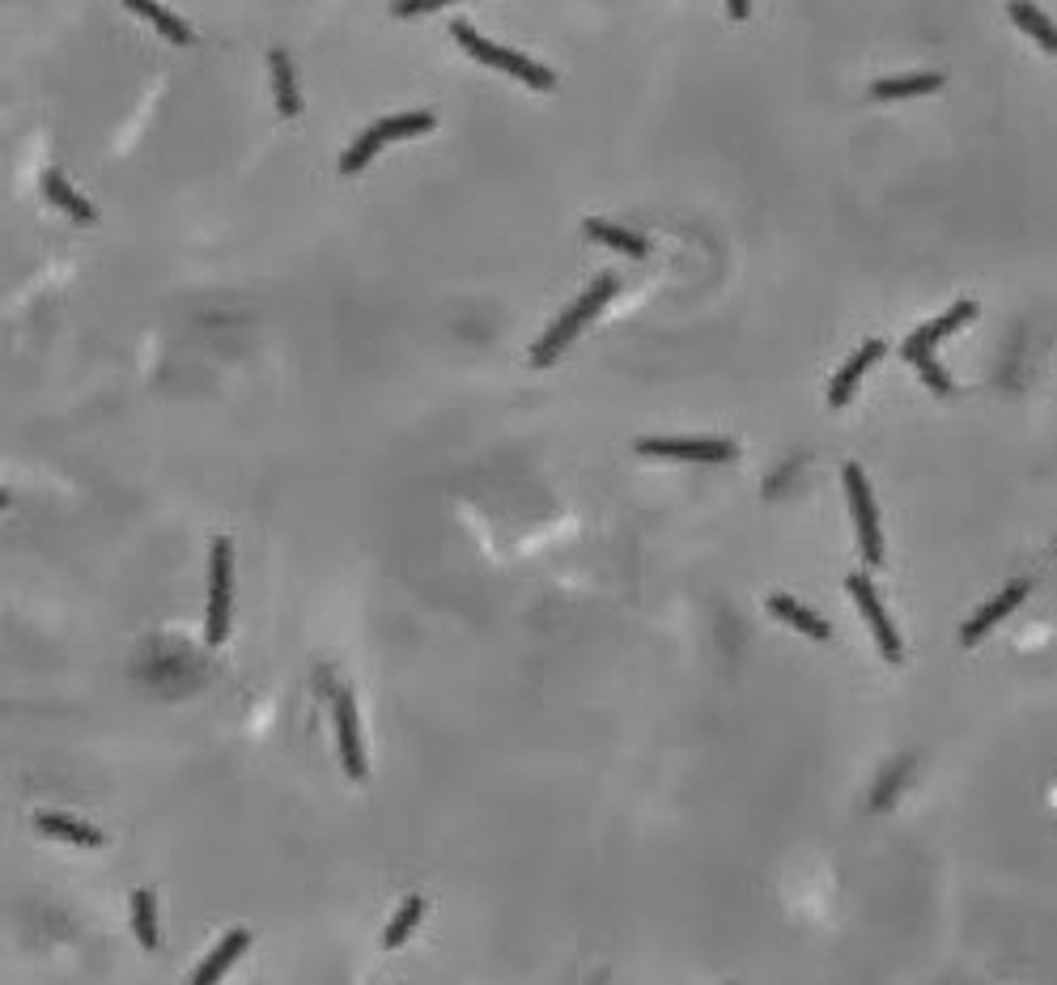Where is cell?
Masks as SVG:
<instances>
[{"instance_id":"obj_1","label":"cell","mask_w":1057,"mask_h":985,"mask_svg":"<svg viewBox=\"0 0 1057 985\" xmlns=\"http://www.w3.org/2000/svg\"><path fill=\"white\" fill-rule=\"evenodd\" d=\"M612 294H616V280H612V276H603L599 285H591V289L573 301L570 310H566V315H561L552 328L543 331V340H536V345H531V366H540V370H543V366H552L557 357L570 349L573 336H578V331L586 328L599 310L607 306V298H612Z\"/></svg>"},{"instance_id":"obj_2","label":"cell","mask_w":1057,"mask_h":985,"mask_svg":"<svg viewBox=\"0 0 1057 985\" xmlns=\"http://www.w3.org/2000/svg\"><path fill=\"white\" fill-rule=\"evenodd\" d=\"M451 34H455V39H459L463 47L476 55V60H485V64H493V68L510 73V77H518V82L531 85V89H552V85H557V73H552V68H543V64H536V60L510 52V47H497V43H488L485 34H476V27H467L463 18H455V22H451Z\"/></svg>"},{"instance_id":"obj_3","label":"cell","mask_w":1057,"mask_h":985,"mask_svg":"<svg viewBox=\"0 0 1057 985\" xmlns=\"http://www.w3.org/2000/svg\"><path fill=\"white\" fill-rule=\"evenodd\" d=\"M230 607H234V544L230 540H213V557H209V616H204L209 646H225Z\"/></svg>"},{"instance_id":"obj_4","label":"cell","mask_w":1057,"mask_h":985,"mask_svg":"<svg viewBox=\"0 0 1057 985\" xmlns=\"http://www.w3.org/2000/svg\"><path fill=\"white\" fill-rule=\"evenodd\" d=\"M637 455L651 459H684V464H727L734 459L731 438H637Z\"/></svg>"},{"instance_id":"obj_5","label":"cell","mask_w":1057,"mask_h":985,"mask_svg":"<svg viewBox=\"0 0 1057 985\" xmlns=\"http://www.w3.org/2000/svg\"><path fill=\"white\" fill-rule=\"evenodd\" d=\"M845 476V492H849V510H854V522H858V544H863V557L870 565L884 561V540H879V519H875V497L867 489V476L858 464H845L841 467Z\"/></svg>"},{"instance_id":"obj_6","label":"cell","mask_w":1057,"mask_h":985,"mask_svg":"<svg viewBox=\"0 0 1057 985\" xmlns=\"http://www.w3.org/2000/svg\"><path fill=\"white\" fill-rule=\"evenodd\" d=\"M845 586H849L854 603L863 607V616H867V625H870V633H875V642H879L884 658H888V663H900V637H896L892 621H888L884 603H879L875 586H870V578L867 574H849V578H845Z\"/></svg>"},{"instance_id":"obj_7","label":"cell","mask_w":1057,"mask_h":985,"mask_svg":"<svg viewBox=\"0 0 1057 985\" xmlns=\"http://www.w3.org/2000/svg\"><path fill=\"white\" fill-rule=\"evenodd\" d=\"M336 739H340V761L352 782H366L370 765H366V748H361V727H357V706L349 692H336Z\"/></svg>"},{"instance_id":"obj_8","label":"cell","mask_w":1057,"mask_h":985,"mask_svg":"<svg viewBox=\"0 0 1057 985\" xmlns=\"http://www.w3.org/2000/svg\"><path fill=\"white\" fill-rule=\"evenodd\" d=\"M1024 595H1028V582H1011L1003 595H994V600L985 603V607L976 612L973 621H969V625L960 629V642H964V646H976V642H981L985 633L994 629V625H1003L1006 616H1011V612H1015V607L1024 603Z\"/></svg>"},{"instance_id":"obj_9","label":"cell","mask_w":1057,"mask_h":985,"mask_svg":"<svg viewBox=\"0 0 1057 985\" xmlns=\"http://www.w3.org/2000/svg\"><path fill=\"white\" fill-rule=\"evenodd\" d=\"M879 357H884V340H867V345H863L858 353H854L849 361H845V366H841V374L833 379V386H828V404H833V409H845V404H849V395H854L858 379L867 374V370L875 366V361H879Z\"/></svg>"},{"instance_id":"obj_10","label":"cell","mask_w":1057,"mask_h":985,"mask_svg":"<svg viewBox=\"0 0 1057 985\" xmlns=\"http://www.w3.org/2000/svg\"><path fill=\"white\" fill-rule=\"evenodd\" d=\"M764 607H769L778 621H786L790 629H799L803 637H812V642H828V637H833L828 621H820L812 607H803V603L790 600V595H769V600H764Z\"/></svg>"},{"instance_id":"obj_11","label":"cell","mask_w":1057,"mask_h":985,"mask_svg":"<svg viewBox=\"0 0 1057 985\" xmlns=\"http://www.w3.org/2000/svg\"><path fill=\"white\" fill-rule=\"evenodd\" d=\"M246 947H251V934H246V931H230L218 943V947H213V956H209L204 964H200V968H195V973H191L188 985H218L221 977H225V968L243 956Z\"/></svg>"},{"instance_id":"obj_12","label":"cell","mask_w":1057,"mask_h":985,"mask_svg":"<svg viewBox=\"0 0 1057 985\" xmlns=\"http://www.w3.org/2000/svg\"><path fill=\"white\" fill-rule=\"evenodd\" d=\"M973 315H976V306H973V301H955V306H951L948 315H939V319H930V324H926V328L913 331V336H909L905 345H909V349H926V353H930V349H934L939 340H948V336H951V331H955V328H964V324H969Z\"/></svg>"},{"instance_id":"obj_13","label":"cell","mask_w":1057,"mask_h":985,"mask_svg":"<svg viewBox=\"0 0 1057 985\" xmlns=\"http://www.w3.org/2000/svg\"><path fill=\"white\" fill-rule=\"evenodd\" d=\"M39 833H47V837H60V841H73V846H89L98 849L103 846V833L98 828H89V824L73 820V816H55V812H39Z\"/></svg>"},{"instance_id":"obj_14","label":"cell","mask_w":1057,"mask_h":985,"mask_svg":"<svg viewBox=\"0 0 1057 985\" xmlns=\"http://www.w3.org/2000/svg\"><path fill=\"white\" fill-rule=\"evenodd\" d=\"M1006 18H1011L1015 27H1024V34H1032L1049 55H1057V27L1040 9H1032V4H1006Z\"/></svg>"},{"instance_id":"obj_15","label":"cell","mask_w":1057,"mask_h":985,"mask_svg":"<svg viewBox=\"0 0 1057 985\" xmlns=\"http://www.w3.org/2000/svg\"><path fill=\"white\" fill-rule=\"evenodd\" d=\"M943 85V77L939 73H913V77H888V82H875L870 85V94L875 98H918V94H934Z\"/></svg>"},{"instance_id":"obj_16","label":"cell","mask_w":1057,"mask_h":985,"mask_svg":"<svg viewBox=\"0 0 1057 985\" xmlns=\"http://www.w3.org/2000/svg\"><path fill=\"white\" fill-rule=\"evenodd\" d=\"M268 64H272V85H276V107H281V115H298L302 98H298V82H294V64H289V55L272 52Z\"/></svg>"},{"instance_id":"obj_17","label":"cell","mask_w":1057,"mask_h":985,"mask_svg":"<svg viewBox=\"0 0 1057 985\" xmlns=\"http://www.w3.org/2000/svg\"><path fill=\"white\" fill-rule=\"evenodd\" d=\"M582 234H586V239H595V243L616 246V251H624V255H646V251H651V243H646V239L628 234V230L612 225V221H595V218H591L586 225H582Z\"/></svg>"},{"instance_id":"obj_18","label":"cell","mask_w":1057,"mask_h":985,"mask_svg":"<svg viewBox=\"0 0 1057 985\" xmlns=\"http://www.w3.org/2000/svg\"><path fill=\"white\" fill-rule=\"evenodd\" d=\"M43 192H47V200H55V204H60L68 218H77V221H94V218H98V213H94V204H85L82 195L64 183V174H60V170H47V174H43Z\"/></svg>"},{"instance_id":"obj_19","label":"cell","mask_w":1057,"mask_h":985,"mask_svg":"<svg viewBox=\"0 0 1057 985\" xmlns=\"http://www.w3.org/2000/svg\"><path fill=\"white\" fill-rule=\"evenodd\" d=\"M133 931L140 939L145 952H158L162 947V934H158V909L149 892H133Z\"/></svg>"},{"instance_id":"obj_20","label":"cell","mask_w":1057,"mask_h":985,"mask_svg":"<svg viewBox=\"0 0 1057 985\" xmlns=\"http://www.w3.org/2000/svg\"><path fill=\"white\" fill-rule=\"evenodd\" d=\"M133 13L136 18H145V22H154V27L162 30L170 43H179V47H188L191 43V30L183 18H175L170 9H162V4H145V0H133Z\"/></svg>"},{"instance_id":"obj_21","label":"cell","mask_w":1057,"mask_h":985,"mask_svg":"<svg viewBox=\"0 0 1057 985\" xmlns=\"http://www.w3.org/2000/svg\"><path fill=\"white\" fill-rule=\"evenodd\" d=\"M437 119L430 115V110H408V115H391V119H379L374 128H379L382 140H400V137H421V133H430Z\"/></svg>"},{"instance_id":"obj_22","label":"cell","mask_w":1057,"mask_h":985,"mask_svg":"<svg viewBox=\"0 0 1057 985\" xmlns=\"http://www.w3.org/2000/svg\"><path fill=\"white\" fill-rule=\"evenodd\" d=\"M421 913H425V901H421V897H408V901L400 904V913L391 918V926L382 931V947H387V952H395V947L404 943L408 934L416 931V922H421Z\"/></svg>"},{"instance_id":"obj_23","label":"cell","mask_w":1057,"mask_h":985,"mask_svg":"<svg viewBox=\"0 0 1057 985\" xmlns=\"http://www.w3.org/2000/svg\"><path fill=\"white\" fill-rule=\"evenodd\" d=\"M382 145H387V140L379 137V128H370V133H361V137H357V140H352V145H349V153L340 158V170H345V174H361V170L370 166V158L379 153Z\"/></svg>"},{"instance_id":"obj_24","label":"cell","mask_w":1057,"mask_h":985,"mask_svg":"<svg viewBox=\"0 0 1057 985\" xmlns=\"http://www.w3.org/2000/svg\"><path fill=\"white\" fill-rule=\"evenodd\" d=\"M909 765H913V761H896V765L888 769V777H884V786H879V791H875V798H870V807H875V812H884V807H892V794L900 791V786H905V777H909Z\"/></svg>"},{"instance_id":"obj_25","label":"cell","mask_w":1057,"mask_h":985,"mask_svg":"<svg viewBox=\"0 0 1057 985\" xmlns=\"http://www.w3.org/2000/svg\"><path fill=\"white\" fill-rule=\"evenodd\" d=\"M905 357H909V361H913V366L922 370V374H926V383L934 386V391H951L948 374H943V366H939L934 357L926 353V349H909V345H905Z\"/></svg>"},{"instance_id":"obj_26","label":"cell","mask_w":1057,"mask_h":985,"mask_svg":"<svg viewBox=\"0 0 1057 985\" xmlns=\"http://www.w3.org/2000/svg\"><path fill=\"white\" fill-rule=\"evenodd\" d=\"M434 9H437L434 0H416V4H400L395 18H408V13H434Z\"/></svg>"}]
</instances>
